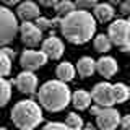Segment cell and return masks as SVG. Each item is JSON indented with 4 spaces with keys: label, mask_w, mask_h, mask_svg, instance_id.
<instances>
[{
    "label": "cell",
    "mask_w": 130,
    "mask_h": 130,
    "mask_svg": "<svg viewBox=\"0 0 130 130\" xmlns=\"http://www.w3.org/2000/svg\"><path fill=\"white\" fill-rule=\"evenodd\" d=\"M60 31L72 44H85L94 36L96 20L86 10H73L59 21Z\"/></svg>",
    "instance_id": "obj_1"
},
{
    "label": "cell",
    "mask_w": 130,
    "mask_h": 130,
    "mask_svg": "<svg viewBox=\"0 0 130 130\" xmlns=\"http://www.w3.org/2000/svg\"><path fill=\"white\" fill-rule=\"evenodd\" d=\"M70 88L59 80L46 81L39 88V103L44 109L51 112H59L70 104Z\"/></svg>",
    "instance_id": "obj_2"
},
{
    "label": "cell",
    "mask_w": 130,
    "mask_h": 130,
    "mask_svg": "<svg viewBox=\"0 0 130 130\" xmlns=\"http://www.w3.org/2000/svg\"><path fill=\"white\" fill-rule=\"evenodd\" d=\"M42 109L32 99H23L11 109V122L20 130H32L42 122Z\"/></svg>",
    "instance_id": "obj_3"
},
{
    "label": "cell",
    "mask_w": 130,
    "mask_h": 130,
    "mask_svg": "<svg viewBox=\"0 0 130 130\" xmlns=\"http://www.w3.org/2000/svg\"><path fill=\"white\" fill-rule=\"evenodd\" d=\"M18 32L16 15L7 7H0V47L10 44Z\"/></svg>",
    "instance_id": "obj_4"
},
{
    "label": "cell",
    "mask_w": 130,
    "mask_h": 130,
    "mask_svg": "<svg viewBox=\"0 0 130 130\" xmlns=\"http://www.w3.org/2000/svg\"><path fill=\"white\" fill-rule=\"evenodd\" d=\"M128 26L130 23L127 20H116L109 26L107 38L111 41V44L120 47L124 52H128L130 49V39H128Z\"/></svg>",
    "instance_id": "obj_5"
},
{
    "label": "cell",
    "mask_w": 130,
    "mask_h": 130,
    "mask_svg": "<svg viewBox=\"0 0 130 130\" xmlns=\"http://www.w3.org/2000/svg\"><path fill=\"white\" fill-rule=\"evenodd\" d=\"M91 112L96 116V124L99 130H116L120 122V114L114 107L91 106Z\"/></svg>",
    "instance_id": "obj_6"
},
{
    "label": "cell",
    "mask_w": 130,
    "mask_h": 130,
    "mask_svg": "<svg viewBox=\"0 0 130 130\" xmlns=\"http://www.w3.org/2000/svg\"><path fill=\"white\" fill-rule=\"evenodd\" d=\"M91 101H94L99 107H112L114 104V94H112V85L107 81L98 83L91 91Z\"/></svg>",
    "instance_id": "obj_7"
},
{
    "label": "cell",
    "mask_w": 130,
    "mask_h": 130,
    "mask_svg": "<svg viewBox=\"0 0 130 130\" xmlns=\"http://www.w3.org/2000/svg\"><path fill=\"white\" fill-rule=\"evenodd\" d=\"M21 67L28 72H34V70H39L41 67H44L47 62V57L42 54L41 51H32V49H28L21 54Z\"/></svg>",
    "instance_id": "obj_8"
},
{
    "label": "cell",
    "mask_w": 130,
    "mask_h": 130,
    "mask_svg": "<svg viewBox=\"0 0 130 130\" xmlns=\"http://www.w3.org/2000/svg\"><path fill=\"white\" fill-rule=\"evenodd\" d=\"M20 32H21V41L26 46L34 47L42 41V31L31 21H23L21 26H18Z\"/></svg>",
    "instance_id": "obj_9"
},
{
    "label": "cell",
    "mask_w": 130,
    "mask_h": 130,
    "mask_svg": "<svg viewBox=\"0 0 130 130\" xmlns=\"http://www.w3.org/2000/svg\"><path fill=\"white\" fill-rule=\"evenodd\" d=\"M41 52L47 57V60L49 59L57 60V59H60L62 54H63V42L57 38V36H49L47 39H44Z\"/></svg>",
    "instance_id": "obj_10"
},
{
    "label": "cell",
    "mask_w": 130,
    "mask_h": 130,
    "mask_svg": "<svg viewBox=\"0 0 130 130\" xmlns=\"http://www.w3.org/2000/svg\"><path fill=\"white\" fill-rule=\"evenodd\" d=\"M15 85L21 93H24V94H32V93L36 91V88H38V78H36V75L32 72L24 70L16 76Z\"/></svg>",
    "instance_id": "obj_11"
},
{
    "label": "cell",
    "mask_w": 130,
    "mask_h": 130,
    "mask_svg": "<svg viewBox=\"0 0 130 130\" xmlns=\"http://www.w3.org/2000/svg\"><path fill=\"white\" fill-rule=\"evenodd\" d=\"M96 70L99 72L101 76H104V78H111V76H114L117 73V70H119V67H117V62L112 59V57H101L99 60L96 62Z\"/></svg>",
    "instance_id": "obj_12"
},
{
    "label": "cell",
    "mask_w": 130,
    "mask_h": 130,
    "mask_svg": "<svg viewBox=\"0 0 130 130\" xmlns=\"http://www.w3.org/2000/svg\"><path fill=\"white\" fill-rule=\"evenodd\" d=\"M39 7L36 5L34 2L31 0H26V2L20 3L18 5V10H16V15L18 18H21L23 21H31V20H36L39 16Z\"/></svg>",
    "instance_id": "obj_13"
},
{
    "label": "cell",
    "mask_w": 130,
    "mask_h": 130,
    "mask_svg": "<svg viewBox=\"0 0 130 130\" xmlns=\"http://www.w3.org/2000/svg\"><path fill=\"white\" fill-rule=\"evenodd\" d=\"M114 13L116 11H114L112 5H109V3H96L93 16H94V20H98L101 23H107L114 18Z\"/></svg>",
    "instance_id": "obj_14"
},
{
    "label": "cell",
    "mask_w": 130,
    "mask_h": 130,
    "mask_svg": "<svg viewBox=\"0 0 130 130\" xmlns=\"http://www.w3.org/2000/svg\"><path fill=\"white\" fill-rule=\"evenodd\" d=\"M70 101L78 111H85V109H88L91 106V94L88 91H85V89H78V91H75L72 94Z\"/></svg>",
    "instance_id": "obj_15"
},
{
    "label": "cell",
    "mask_w": 130,
    "mask_h": 130,
    "mask_svg": "<svg viewBox=\"0 0 130 130\" xmlns=\"http://www.w3.org/2000/svg\"><path fill=\"white\" fill-rule=\"evenodd\" d=\"M94 70H96V62L91 57H81L75 68V72H78L81 76H91Z\"/></svg>",
    "instance_id": "obj_16"
},
{
    "label": "cell",
    "mask_w": 130,
    "mask_h": 130,
    "mask_svg": "<svg viewBox=\"0 0 130 130\" xmlns=\"http://www.w3.org/2000/svg\"><path fill=\"white\" fill-rule=\"evenodd\" d=\"M57 78L59 81H63V83H67V81H72L73 76H75V67L70 63V62H62L57 65Z\"/></svg>",
    "instance_id": "obj_17"
},
{
    "label": "cell",
    "mask_w": 130,
    "mask_h": 130,
    "mask_svg": "<svg viewBox=\"0 0 130 130\" xmlns=\"http://www.w3.org/2000/svg\"><path fill=\"white\" fill-rule=\"evenodd\" d=\"M112 94H114V103H125L130 96V91L124 83H117L112 85Z\"/></svg>",
    "instance_id": "obj_18"
},
{
    "label": "cell",
    "mask_w": 130,
    "mask_h": 130,
    "mask_svg": "<svg viewBox=\"0 0 130 130\" xmlns=\"http://www.w3.org/2000/svg\"><path fill=\"white\" fill-rule=\"evenodd\" d=\"M11 98V85L5 78H0V107H3Z\"/></svg>",
    "instance_id": "obj_19"
},
{
    "label": "cell",
    "mask_w": 130,
    "mask_h": 130,
    "mask_svg": "<svg viewBox=\"0 0 130 130\" xmlns=\"http://www.w3.org/2000/svg\"><path fill=\"white\" fill-rule=\"evenodd\" d=\"M73 10H76V7H75L73 2H70V0H59L57 5H55V11H57V15H59L60 18L65 16V15H68V13H72Z\"/></svg>",
    "instance_id": "obj_20"
},
{
    "label": "cell",
    "mask_w": 130,
    "mask_h": 130,
    "mask_svg": "<svg viewBox=\"0 0 130 130\" xmlns=\"http://www.w3.org/2000/svg\"><path fill=\"white\" fill-rule=\"evenodd\" d=\"M111 47H112V44L109 41L107 34H98L94 38V49L98 52H109Z\"/></svg>",
    "instance_id": "obj_21"
},
{
    "label": "cell",
    "mask_w": 130,
    "mask_h": 130,
    "mask_svg": "<svg viewBox=\"0 0 130 130\" xmlns=\"http://www.w3.org/2000/svg\"><path fill=\"white\" fill-rule=\"evenodd\" d=\"M65 125H68L72 130H81L85 124H83V119H81L76 112H70L67 116V122H65Z\"/></svg>",
    "instance_id": "obj_22"
},
{
    "label": "cell",
    "mask_w": 130,
    "mask_h": 130,
    "mask_svg": "<svg viewBox=\"0 0 130 130\" xmlns=\"http://www.w3.org/2000/svg\"><path fill=\"white\" fill-rule=\"evenodd\" d=\"M59 21H60L59 18L49 20V18H42V16H38V18H36V23H34V24L39 28L41 31H42V29H51V28L59 26Z\"/></svg>",
    "instance_id": "obj_23"
},
{
    "label": "cell",
    "mask_w": 130,
    "mask_h": 130,
    "mask_svg": "<svg viewBox=\"0 0 130 130\" xmlns=\"http://www.w3.org/2000/svg\"><path fill=\"white\" fill-rule=\"evenodd\" d=\"M10 72H11V59H8V57L0 51V78L7 76Z\"/></svg>",
    "instance_id": "obj_24"
},
{
    "label": "cell",
    "mask_w": 130,
    "mask_h": 130,
    "mask_svg": "<svg viewBox=\"0 0 130 130\" xmlns=\"http://www.w3.org/2000/svg\"><path fill=\"white\" fill-rule=\"evenodd\" d=\"M75 7H80V10H86V8H91L98 3V0H75Z\"/></svg>",
    "instance_id": "obj_25"
},
{
    "label": "cell",
    "mask_w": 130,
    "mask_h": 130,
    "mask_svg": "<svg viewBox=\"0 0 130 130\" xmlns=\"http://www.w3.org/2000/svg\"><path fill=\"white\" fill-rule=\"evenodd\" d=\"M42 130H72V128L65 124H60V122H51V124H47Z\"/></svg>",
    "instance_id": "obj_26"
},
{
    "label": "cell",
    "mask_w": 130,
    "mask_h": 130,
    "mask_svg": "<svg viewBox=\"0 0 130 130\" xmlns=\"http://www.w3.org/2000/svg\"><path fill=\"white\" fill-rule=\"evenodd\" d=\"M119 125H120V128H122V130H130V116H124V117H120Z\"/></svg>",
    "instance_id": "obj_27"
},
{
    "label": "cell",
    "mask_w": 130,
    "mask_h": 130,
    "mask_svg": "<svg viewBox=\"0 0 130 130\" xmlns=\"http://www.w3.org/2000/svg\"><path fill=\"white\" fill-rule=\"evenodd\" d=\"M120 3H122V7H120L122 15L127 16V15H128V11H130V0H122Z\"/></svg>",
    "instance_id": "obj_28"
},
{
    "label": "cell",
    "mask_w": 130,
    "mask_h": 130,
    "mask_svg": "<svg viewBox=\"0 0 130 130\" xmlns=\"http://www.w3.org/2000/svg\"><path fill=\"white\" fill-rule=\"evenodd\" d=\"M38 2H39L42 7H55L59 0H38Z\"/></svg>",
    "instance_id": "obj_29"
},
{
    "label": "cell",
    "mask_w": 130,
    "mask_h": 130,
    "mask_svg": "<svg viewBox=\"0 0 130 130\" xmlns=\"http://www.w3.org/2000/svg\"><path fill=\"white\" fill-rule=\"evenodd\" d=\"M0 51H2L3 52V54H5L7 57H8V59H11V60H13V57H15V51H11V49H0Z\"/></svg>",
    "instance_id": "obj_30"
},
{
    "label": "cell",
    "mask_w": 130,
    "mask_h": 130,
    "mask_svg": "<svg viewBox=\"0 0 130 130\" xmlns=\"http://www.w3.org/2000/svg\"><path fill=\"white\" fill-rule=\"evenodd\" d=\"M3 2H5L7 5H16V3H18L20 0H3Z\"/></svg>",
    "instance_id": "obj_31"
},
{
    "label": "cell",
    "mask_w": 130,
    "mask_h": 130,
    "mask_svg": "<svg viewBox=\"0 0 130 130\" xmlns=\"http://www.w3.org/2000/svg\"><path fill=\"white\" fill-rule=\"evenodd\" d=\"M81 130H94V127H93L91 124H88V125H83V128Z\"/></svg>",
    "instance_id": "obj_32"
},
{
    "label": "cell",
    "mask_w": 130,
    "mask_h": 130,
    "mask_svg": "<svg viewBox=\"0 0 130 130\" xmlns=\"http://www.w3.org/2000/svg\"><path fill=\"white\" fill-rule=\"evenodd\" d=\"M122 0H109V5H119Z\"/></svg>",
    "instance_id": "obj_33"
},
{
    "label": "cell",
    "mask_w": 130,
    "mask_h": 130,
    "mask_svg": "<svg viewBox=\"0 0 130 130\" xmlns=\"http://www.w3.org/2000/svg\"><path fill=\"white\" fill-rule=\"evenodd\" d=\"M0 130H8V128L7 127H0Z\"/></svg>",
    "instance_id": "obj_34"
}]
</instances>
